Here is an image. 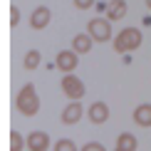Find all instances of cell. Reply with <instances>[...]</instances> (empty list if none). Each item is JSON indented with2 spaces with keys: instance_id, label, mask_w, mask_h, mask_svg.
<instances>
[{
  "instance_id": "cell-11",
  "label": "cell",
  "mask_w": 151,
  "mask_h": 151,
  "mask_svg": "<svg viewBox=\"0 0 151 151\" xmlns=\"http://www.w3.org/2000/svg\"><path fill=\"white\" fill-rule=\"evenodd\" d=\"M127 0H111L109 8H106V20H124V15H127Z\"/></svg>"
},
{
  "instance_id": "cell-15",
  "label": "cell",
  "mask_w": 151,
  "mask_h": 151,
  "mask_svg": "<svg viewBox=\"0 0 151 151\" xmlns=\"http://www.w3.org/2000/svg\"><path fill=\"white\" fill-rule=\"evenodd\" d=\"M25 139L20 136V131H10V151H22Z\"/></svg>"
},
{
  "instance_id": "cell-12",
  "label": "cell",
  "mask_w": 151,
  "mask_h": 151,
  "mask_svg": "<svg viewBox=\"0 0 151 151\" xmlns=\"http://www.w3.org/2000/svg\"><path fill=\"white\" fill-rule=\"evenodd\" d=\"M134 122L139 127H151V104H139L134 109Z\"/></svg>"
},
{
  "instance_id": "cell-8",
  "label": "cell",
  "mask_w": 151,
  "mask_h": 151,
  "mask_svg": "<svg viewBox=\"0 0 151 151\" xmlns=\"http://www.w3.org/2000/svg\"><path fill=\"white\" fill-rule=\"evenodd\" d=\"M27 149L30 151H47L50 149V136L45 131H32L27 136Z\"/></svg>"
},
{
  "instance_id": "cell-19",
  "label": "cell",
  "mask_w": 151,
  "mask_h": 151,
  "mask_svg": "<svg viewBox=\"0 0 151 151\" xmlns=\"http://www.w3.org/2000/svg\"><path fill=\"white\" fill-rule=\"evenodd\" d=\"M94 5V0H74V8L77 10H89Z\"/></svg>"
},
{
  "instance_id": "cell-4",
  "label": "cell",
  "mask_w": 151,
  "mask_h": 151,
  "mask_svg": "<svg viewBox=\"0 0 151 151\" xmlns=\"http://www.w3.org/2000/svg\"><path fill=\"white\" fill-rule=\"evenodd\" d=\"M60 87H62V92L67 94L70 99H74V102H82V97H84V82H82L79 77H74V74H65L60 82Z\"/></svg>"
},
{
  "instance_id": "cell-7",
  "label": "cell",
  "mask_w": 151,
  "mask_h": 151,
  "mask_svg": "<svg viewBox=\"0 0 151 151\" xmlns=\"http://www.w3.org/2000/svg\"><path fill=\"white\" fill-rule=\"evenodd\" d=\"M87 116H89L92 124H104L106 119H109V106L104 102H94L89 109H87Z\"/></svg>"
},
{
  "instance_id": "cell-18",
  "label": "cell",
  "mask_w": 151,
  "mask_h": 151,
  "mask_svg": "<svg viewBox=\"0 0 151 151\" xmlns=\"http://www.w3.org/2000/svg\"><path fill=\"white\" fill-rule=\"evenodd\" d=\"M79 151H106V149L102 146V144H97V141H89V144H84Z\"/></svg>"
},
{
  "instance_id": "cell-5",
  "label": "cell",
  "mask_w": 151,
  "mask_h": 151,
  "mask_svg": "<svg viewBox=\"0 0 151 151\" xmlns=\"http://www.w3.org/2000/svg\"><path fill=\"white\" fill-rule=\"evenodd\" d=\"M57 70L62 72H67V74H72L74 70H77V65H79V55L74 52V50H60L57 52Z\"/></svg>"
},
{
  "instance_id": "cell-20",
  "label": "cell",
  "mask_w": 151,
  "mask_h": 151,
  "mask_svg": "<svg viewBox=\"0 0 151 151\" xmlns=\"http://www.w3.org/2000/svg\"><path fill=\"white\" fill-rule=\"evenodd\" d=\"M146 8H149V10H151V0H146Z\"/></svg>"
},
{
  "instance_id": "cell-6",
  "label": "cell",
  "mask_w": 151,
  "mask_h": 151,
  "mask_svg": "<svg viewBox=\"0 0 151 151\" xmlns=\"http://www.w3.org/2000/svg\"><path fill=\"white\" fill-rule=\"evenodd\" d=\"M50 20H52V12H50L47 5H40V8L32 10V15H30V25H32V30H45Z\"/></svg>"
},
{
  "instance_id": "cell-2",
  "label": "cell",
  "mask_w": 151,
  "mask_h": 151,
  "mask_svg": "<svg viewBox=\"0 0 151 151\" xmlns=\"http://www.w3.org/2000/svg\"><path fill=\"white\" fill-rule=\"evenodd\" d=\"M141 30L139 27H124L122 32H119L114 37V50L119 55H124V52H131V50H139L141 47Z\"/></svg>"
},
{
  "instance_id": "cell-10",
  "label": "cell",
  "mask_w": 151,
  "mask_h": 151,
  "mask_svg": "<svg viewBox=\"0 0 151 151\" xmlns=\"http://www.w3.org/2000/svg\"><path fill=\"white\" fill-rule=\"evenodd\" d=\"M82 114H84V109H82V102H72L65 106V111H62V122L65 124H77Z\"/></svg>"
},
{
  "instance_id": "cell-16",
  "label": "cell",
  "mask_w": 151,
  "mask_h": 151,
  "mask_svg": "<svg viewBox=\"0 0 151 151\" xmlns=\"http://www.w3.org/2000/svg\"><path fill=\"white\" fill-rule=\"evenodd\" d=\"M55 151H77V146H74V141H70V139H60L55 144Z\"/></svg>"
},
{
  "instance_id": "cell-3",
  "label": "cell",
  "mask_w": 151,
  "mask_h": 151,
  "mask_svg": "<svg viewBox=\"0 0 151 151\" xmlns=\"http://www.w3.org/2000/svg\"><path fill=\"white\" fill-rule=\"evenodd\" d=\"M87 32L92 35L94 42L111 40V20H106V17H94V20L87 22Z\"/></svg>"
},
{
  "instance_id": "cell-13",
  "label": "cell",
  "mask_w": 151,
  "mask_h": 151,
  "mask_svg": "<svg viewBox=\"0 0 151 151\" xmlns=\"http://www.w3.org/2000/svg\"><path fill=\"white\" fill-rule=\"evenodd\" d=\"M136 136L134 134H129V131H124V134H119L116 136V149H122V151H136Z\"/></svg>"
},
{
  "instance_id": "cell-14",
  "label": "cell",
  "mask_w": 151,
  "mask_h": 151,
  "mask_svg": "<svg viewBox=\"0 0 151 151\" xmlns=\"http://www.w3.org/2000/svg\"><path fill=\"white\" fill-rule=\"evenodd\" d=\"M40 62H42L40 50H27V52H25V60H22L25 70H37V67H40Z\"/></svg>"
},
{
  "instance_id": "cell-9",
  "label": "cell",
  "mask_w": 151,
  "mask_h": 151,
  "mask_svg": "<svg viewBox=\"0 0 151 151\" xmlns=\"http://www.w3.org/2000/svg\"><path fill=\"white\" fill-rule=\"evenodd\" d=\"M92 45H94V40H92L89 32H79V35H74V40H72V50L77 55H87L92 50Z\"/></svg>"
},
{
  "instance_id": "cell-21",
  "label": "cell",
  "mask_w": 151,
  "mask_h": 151,
  "mask_svg": "<svg viewBox=\"0 0 151 151\" xmlns=\"http://www.w3.org/2000/svg\"><path fill=\"white\" fill-rule=\"evenodd\" d=\"M114 151H122V149H114Z\"/></svg>"
},
{
  "instance_id": "cell-1",
  "label": "cell",
  "mask_w": 151,
  "mask_h": 151,
  "mask_svg": "<svg viewBox=\"0 0 151 151\" xmlns=\"http://www.w3.org/2000/svg\"><path fill=\"white\" fill-rule=\"evenodd\" d=\"M15 106H17V111L25 114V116H35L37 111H40V97H37V89H35L32 82H27V84L17 92Z\"/></svg>"
},
{
  "instance_id": "cell-17",
  "label": "cell",
  "mask_w": 151,
  "mask_h": 151,
  "mask_svg": "<svg viewBox=\"0 0 151 151\" xmlns=\"http://www.w3.org/2000/svg\"><path fill=\"white\" fill-rule=\"evenodd\" d=\"M17 22H20V10H17V5H12L10 8V27H17Z\"/></svg>"
}]
</instances>
